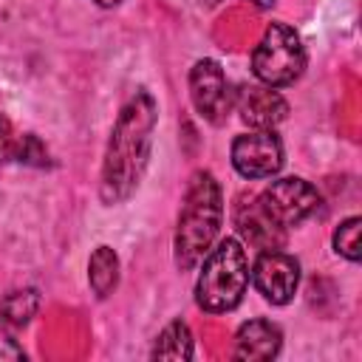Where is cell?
<instances>
[{
	"label": "cell",
	"instance_id": "cell-1",
	"mask_svg": "<svg viewBox=\"0 0 362 362\" xmlns=\"http://www.w3.org/2000/svg\"><path fill=\"white\" fill-rule=\"evenodd\" d=\"M156 122H158L156 99L147 90H139L122 107L105 150V161H102L99 195L107 206L122 204L136 192L150 161Z\"/></svg>",
	"mask_w": 362,
	"mask_h": 362
},
{
	"label": "cell",
	"instance_id": "cell-18",
	"mask_svg": "<svg viewBox=\"0 0 362 362\" xmlns=\"http://www.w3.org/2000/svg\"><path fill=\"white\" fill-rule=\"evenodd\" d=\"M252 3H255V6H260V8H269L274 0H252Z\"/></svg>",
	"mask_w": 362,
	"mask_h": 362
},
{
	"label": "cell",
	"instance_id": "cell-12",
	"mask_svg": "<svg viewBox=\"0 0 362 362\" xmlns=\"http://www.w3.org/2000/svg\"><path fill=\"white\" fill-rule=\"evenodd\" d=\"M0 161H17V164H48V150L40 144L37 136L14 130V124L0 113Z\"/></svg>",
	"mask_w": 362,
	"mask_h": 362
},
{
	"label": "cell",
	"instance_id": "cell-7",
	"mask_svg": "<svg viewBox=\"0 0 362 362\" xmlns=\"http://www.w3.org/2000/svg\"><path fill=\"white\" fill-rule=\"evenodd\" d=\"M232 167L243 178H272L283 167V144L274 130H249L232 141Z\"/></svg>",
	"mask_w": 362,
	"mask_h": 362
},
{
	"label": "cell",
	"instance_id": "cell-9",
	"mask_svg": "<svg viewBox=\"0 0 362 362\" xmlns=\"http://www.w3.org/2000/svg\"><path fill=\"white\" fill-rule=\"evenodd\" d=\"M235 105L243 124H249L252 130H274L288 113L286 99L269 85H252L240 90L235 96Z\"/></svg>",
	"mask_w": 362,
	"mask_h": 362
},
{
	"label": "cell",
	"instance_id": "cell-3",
	"mask_svg": "<svg viewBox=\"0 0 362 362\" xmlns=\"http://www.w3.org/2000/svg\"><path fill=\"white\" fill-rule=\"evenodd\" d=\"M249 286V260L238 238H223L204 255L195 283V303L209 314H223L240 305Z\"/></svg>",
	"mask_w": 362,
	"mask_h": 362
},
{
	"label": "cell",
	"instance_id": "cell-5",
	"mask_svg": "<svg viewBox=\"0 0 362 362\" xmlns=\"http://www.w3.org/2000/svg\"><path fill=\"white\" fill-rule=\"evenodd\" d=\"M257 204L263 206V212H266L277 226L288 229V226L303 223V221L320 206V192H317L305 178L288 175V178L272 181V184L257 195Z\"/></svg>",
	"mask_w": 362,
	"mask_h": 362
},
{
	"label": "cell",
	"instance_id": "cell-4",
	"mask_svg": "<svg viewBox=\"0 0 362 362\" xmlns=\"http://www.w3.org/2000/svg\"><path fill=\"white\" fill-rule=\"evenodd\" d=\"M303 68H305V48L300 34L286 23L266 25L260 42L252 51V74L260 79V85L286 88L294 79H300Z\"/></svg>",
	"mask_w": 362,
	"mask_h": 362
},
{
	"label": "cell",
	"instance_id": "cell-11",
	"mask_svg": "<svg viewBox=\"0 0 362 362\" xmlns=\"http://www.w3.org/2000/svg\"><path fill=\"white\" fill-rule=\"evenodd\" d=\"M283 348V334L269 320H249L235 334V359L266 362L274 359Z\"/></svg>",
	"mask_w": 362,
	"mask_h": 362
},
{
	"label": "cell",
	"instance_id": "cell-6",
	"mask_svg": "<svg viewBox=\"0 0 362 362\" xmlns=\"http://www.w3.org/2000/svg\"><path fill=\"white\" fill-rule=\"evenodd\" d=\"M189 99L201 119L209 124H223L235 107V93L223 76V68L215 59H198L189 71Z\"/></svg>",
	"mask_w": 362,
	"mask_h": 362
},
{
	"label": "cell",
	"instance_id": "cell-17",
	"mask_svg": "<svg viewBox=\"0 0 362 362\" xmlns=\"http://www.w3.org/2000/svg\"><path fill=\"white\" fill-rule=\"evenodd\" d=\"M23 356H25V351L17 345V339L0 334V359H23Z\"/></svg>",
	"mask_w": 362,
	"mask_h": 362
},
{
	"label": "cell",
	"instance_id": "cell-8",
	"mask_svg": "<svg viewBox=\"0 0 362 362\" xmlns=\"http://www.w3.org/2000/svg\"><path fill=\"white\" fill-rule=\"evenodd\" d=\"M252 283L263 294V300H269L272 305H286L297 294L300 263L280 249L260 252L252 266Z\"/></svg>",
	"mask_w": 362,
	"mask_h": 362
},
{
	"label": "cell",
	"instance_id": "cell-16",
	"mask_svg": "<svg viewBox=\"0 0 362 362\" xmlns=\"http://www.w3.org/2000/svg\"><path fill=\"white\" fill-rule=\"evenodd\" d=\"M359 229H362V218H359V215L345 218V221L334 229V249H337V255H342V257L351 260V263H356V260L362 257Z\"/></svg>",
	"mask_w": 362,
	"mask_h": 362
},
{
	"label": "cell",
	"instance_id": "cell-10",
	"mask_svg": "<svg viewBox=\"0 0 362 362\" xmlns=\"http://www.w3.org/2000/svg\"><path fill=\"white\" fill-rule=\"evenodd\" d=\"M235 226L238 232L243 235V240L260 252H272V249H280L286 243V229L277 226L266 212L263 206L257 204V198H240L238 206H235Z\"/></svg>",
	"mask_w": 362,
	"mask_h": 362
},
{
	"label": "cell",
	"instance_id": "cell-13",
	"mask_svg": "<svg viewBox=\"0 0 362 362\" xmlns=\"http://www.w3.org/2000/svg\"><path fill=\"white\" fill-rule=\"evenodd\" d=\"M88 283L99 300H105L119 283V257L110 246H99L88 260Z\"/></svg>",
	"mask_w": 362,
	"mask_h": 362
},
{
	"label": "cell",
	"instance_id": "cell-14",
	"mask_svg": "<svg viewBox=\"0 0 362 362\" xmlns=\"http://www.w3.org/2000/svg\"><path fill=\"white\" fill-rule=\"evenodd\" d=\"M153 359H192V334L187 322L173 320L153 345Z\"/></svg>",
	"mask_w": 362,
	"mask_h": 362
},
{
	"label": "cell",
	"instance_id": "cell-19",
	"mask_svg": "<svg viewBox=\"0 0 362 362\" xmlns=\"http://www.w3.org/2000/svg\"><path fill=\"white\" fill-rule=\"evenodd\" d=\"M93 3H99V6H119L122 0H93Z\"/></svg>",
	"mask_w": 362,
	"mask_h": 362
},
{
	"label": "cell",
	"instance_id": "cell-15",
	"mask_svg": "<svg viewBox=\"0 0 362 362\" xmlns=\"http://www.w3.org/2000/svg\"><path fill=\"white\" fill-rule=\"evenodd\" d=\"M37 305H40V294L34 288H17L0 300V317L6 325L20 328L37 314Z\"/></svg>",
	"mask_w": 362,
	"mask_h": 362
},
{
	"label": "cell",
	"instance_id": "cell-2",
	"mask_svg": "<svg viewBox=\"0 0 362 362\" xmlns=\"http://www.w3.org/2000/svg\"><path fill=\"white\" fill-rule=\"evenodd\" d=\"M223 221V198H221V184L215 181L212 173H195L184 206L178 215L175 226V263L178 269H192L204 260V255L212 249Z\"/></svg>",
	"mask_w": 362,
	"mask_h": 362
}]
</instances>
